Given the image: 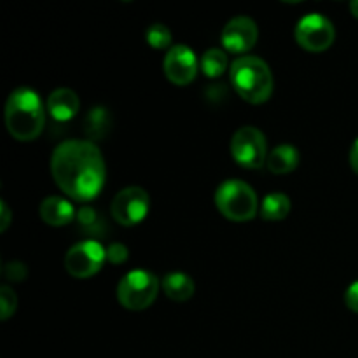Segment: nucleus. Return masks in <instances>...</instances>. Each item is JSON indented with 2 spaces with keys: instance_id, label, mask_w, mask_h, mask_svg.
I'll return each mask as SVG.
<instances>
[{
  "instance_id": "11",
  "label": "nucleus",
  "mask_w": 358,
  "mask_h": 358,
  "mask_svg": "<svg viewBox=\"0 0 358 358\" xmlns=\"http://www.w3.org/2000/svg\"><path fill=\"white\" fill-rule=\"evenodd\" d=\"M259 38V28L248 16H236L224 27L220 42L224 49L233 55H245L255 45Z\"/></svg>"
},
{
  "instance_id": "4",
  "label": "nucleus",
  "mask_w": 358,
  "mask_h": 358,
  "mask_svg": "<svg viewBox=\"0 0 358 358\" xmlns=\"http://www.w3.org/2000/svg\"><path fill=\"white\" fill-rule=\"evenodd\" d=\"M215 206L220 215L233 222H248L257 215L259 199L254 189L243 180H224L215 191Z\"/></svg>"
},
{
  "instance_id": "27",
  "label": "nucleus",
  "mask_w": 358,
  "mask_h": 358,
  "mask_svg": "<svg viewBox=\"0 0 358 358\" xmlns=\"http://www.w3.org/2000/svg\"><path fill=\"white\" fill-rule=\"evenodd\" d=\"M350 10H352L353 16H355L358 20V0H353V2L350 3Z\"/></svg>"
},
{
  "instance_id": "20",
  "label": "nucleus",
  "mask_w": 358,
  "mask_h": 358,
  "mask_svg": "<svg viewBox=\"0 0 358 358\" xmlns=\"http://www.w3.org/2000/svg\"><path fill=\"white\" fill-rule=\"evenodd\" d=\"M171 31L170 28L164 27L161 23H154L147 28L145 31V41L150 48L154 49H168V48H173L171 45Z\"/></svg>"
},
{
  "instance_id": "26",
  "label": "nucleus",
  "mask_w": 358,
  "mask_h": 358,
  "mask_svg": "<svg viewBox=\"0 0 358 358\" xmlns=\"http://www.w3.org/2000/svg\"><path fill=\"white\" fill-rule=\"evenodd\" d=\"M350 166L358 175V138L353 142L352 149H350Z\"/></svg>"
},
{
  "instance_id": "8",
  "label": "nucleus",
  "mask_w": 358,
  "mask_h": 358,
  "mask_svg": "<svg viewBox=\"0 0 358 358\" xmlns=\"http://www.w3.org/2000/svg\"><path fill=\"white\" fill-rule=\"evenodd\" d=\"M296 42L310 52L327 51L336 41V28L325 16L318 13H311L301 17L294 30Z\"/></svg>"
},
{
  "instance_id": "7",
  "label": "nucleus",
  "mask_w": 358,
  "mask_h": 358,
  "mask_svg": "<svg viewBox=\"0 0 358 358\" xmlns=\"http://www.w3.org/2000/svg\"><path fill=\"white\" fill-rule=\"evenodd\" d=\"M107 261V248L98 240H84L69 248L65 255V269L77 280H86L101 271Z\"/></svg>"
},
{
  "instance_id": "19",
  "label": "nucleus",
  "mask_w": 358,
  "mask_h": 358,
  "mask_svg": "<svg viewBox=\"0 0 358 358\" xmlns=\"http://www.w3.org/2000/svg\"><path fill=\"white\" fill-rule=\"evenodd\" d=\"M201 70L210 79H217L227 70V55L222 49H208L201 58Z\"/></svg>"
},
{
  "instance_id": "6",
  "label": "nucleus",
  "mask_w": 358,
  "mask_h": 358,
  "mask_svg": "<svg viewBox=\"0 0 358 358\" xmlns=\"http://www.w3.org/2000/svg\"><path fill=\"white\" fill-rule=\"evenodd\" d=\"M231 156L245 170H259L268 161V142L261 129L243 126L231 138Z\"/></svg>"
},
{
  "instance_id": "25",
  "label": "nucleus",
  "mask_w": 358,
  "mask_h": 358,
  "mask_svg": "<svg viewBox=\"0 0 358 358\" xmlns=\"http://www.w3.org/2000/svg\"><path fill=\"white\" fill-rule=\"evenodd\" d=\"M10 219H13V213H10L9 206H7V203L0 201V231H7V227L10 226Z\"/></svg>"
},
{
  "instance_id": "14",
  "label": "nucleus",
  "mask_w": 358,
  "mask_h": 358,
  "mask_svg": "<svg viewBox=\"0 0 358 358\" xmlns=\"http://www.w3.org/2000/svg\"><path fill=\"white\" fill-rule=\"evenodd\" d=\"M112 124H114V119L110 112L105 107H94L84 117V135L90 142L94 143L98 140H103L112 131Z\"/></svg>"
},
{
  "instance_id": "16",
  "label": "nucleus",
  "mask_w": 358,
  "mask_h": 358,
  "mask_svg": "<svg viewBox=\"0 0 358 358\" xmlns=\"http://www.w3.org/2000/svg\"><path fill=\"white\" fill-rule=\"evenodd\" d=\"M266 166L275 175L292 173L299 166V150L294 145H278L269 152Z\"/></svg>"
},
{
  "instance_id": "9",
  "label": "nucleus",
  "mask_w": 358,
  "mask_h": 358,
  "mask_svg": "<svg viewBox=\"0 0 358 358\" xmlns=\"http://www.w3.org/2000/svg\"><path fill=\"white\" fill-rule=\"evenodd\" d=\"M150 198L145 189L142 187H126L114 196L110 205L112 219L124 227L138 226L143 222L149 213Z\"/></svg>"
},
{
  "instance_id": "1",
  "label": "nucleus",
  "mask_w": 358,
  "mask_h": 358,
  "mask_svg": "<svg viewBox=\"0 0 358 358\" xmlns=\"http://www.w3.org/2000/svg\"><path fill=\"white\" fill-rule=\"evenodd\" d=\"M51 175L59 191L70 199L87 203L96 199L107 178L103 156L90 140H65L51 156Z\"/></svg>"
},
{
  "instance_id": "2",
  "label": "nucleus",
  "mask_w": 358,
  "mask_h": 358,
  "mask_svg": "<svg viewBox=\"0 0 358 358\" xmlns=\"http://www.w3.org/2000/svg\"><path fill=\"white\" fill-rule=\"evenodd\" d=\"M45 107L30 87H17L6 103V128L17 142H31L44 129Z\"/></svg>"
},
{
  "instance_id": "24",
  "label": "nucleus",
  "mask_w": 358,
  "mask_h": 358,
  "mask_svg": "<svg viewBox=\"0 0 358 358\" xmlns=\"http://www.w3.org/2000/svg\"><path fill=\"white\" fill-rule=\"evenodd\" d=\"M345 303H346V306H348L350 311L358 313V282H353L352 285L346 289Z\"/></svg>"
},
{
  "instance_id": "13",
  "label": "nucleus",
  "mask_w": 358,
  "mask_h": 358,
  "mask_svg": "<svg viewBox=\"0 0 358 358\" xmlns=\"http://www.w3.org/2000/svg\"><path fill=\"white\" fill-rule=\"evenodd\" d=\"M41 219L51 227H65L76 220L77 212L72 206V203L59 196H48L41 203Z\"/></svg>"
},
{
  "instance_id": "21",
  "label": "nucleus",
  "mask_w": 358,
  "mask_h": 358,
  "mask_svg": "<svg viewBox=\"0 0 358 358\" xmlns=\"http://www.w3.org/2000/svg\"><path fill=\"white\" fill-rule=\"evenodd\" d=\"M16 308L17 297L14 290L7 285L0 287V318H2V322L9 320L16 313Z\"/></svg>"
},
{
  "instance_id": "22",
  "label": "nucleus",
  "mask_w": 358,
  "mask_h": 358,
  "mask_svg": "<svg viewBox=\"0 0 358 358\" xmlns=\"http://www.w3.org/2000/svg\"><path fill=\"white\" fill-rule=\"evenodd\" d=\"M129 254H128V248L124 247L122 243H112L110 247L107 248V261L112 262V264L119 266V264H124L128 261Z\"/></svg>"
},
{
  "instance_id": "3",
  "label": "nucleus",
  "mask_w": 358,
  "mask_h": 358,
  "mask_svg": "<svg viewBox=\"0 0 358 358\" xmlns=\"http://www.w3.org/2000/svg\"><path fill=\"white\" fill-rule=\"evenodd\" d=\"M229 79L240 98L252 105L266 103L275 87L269 65L257 56H240L234 59L231 63Z\"/></svg>"
},
{
  "instance_id": "15",
  "label": "nucleus",
  "mask_w": 358,
  "mask_h": 358,
  "mask_svg": "<svg viewBox=\"0 0 358 358\" xmlns=\"http://www.w3.org/2000/svg\"><path fill=\"white\" fill-rule=\"evenodd\" d=\"M161 289L166 294L168 299L175 301V303H185L194 296V282L189 275L180 271H173L166 275L161 282Z\"/></svg>"
},
{
  "instance_id": "17",
  "label": "nucleus",
  "mask_w": 358,
  "mask_h": 358,
  "mask_svg": "<svg viewBox=\"0 0 358 358\" xmlns=\"http://www.w3.org/2000/svg\"><path fill=\"white\" fill-rule=\"evenodd\" d=\"M290 208H292V203H290L289 196L283 194V192H271V194L266 196L261 203V217L269 222H278L289 217Z\"/></svg>"
},
{
  "instance_id": "12",
  "label": "nucleus",
  "mask_w": 358,
  "mask_h": 358,
  "mask_svg": "<svg viewBox=\"0 0 358 358\" xmlns=\"http://www.w3.org/2000/svg\"><path fill=\"white\" fill-rule=\"evenodd\" d=\"M79 96L76 94V91L69 90V87L55 90L48 96V101H45V110L51 115L52 121L56 122H66L73 119L77 112H79Z\"/></svg>"
},
{
  "instance_id": "23",
  "label": "nucleus",
  "mask_w": 358,
  "mask_h": 358,
  "mask_svg": "<svg viewBox=\"0 0 358 358\" xmlns=\"http://www.w3.org/2000/svg\"><path fill=\"white\" fill-rule=\"evenodd\" d=\"M27 275L28 269L24 268V264H21V262H9V264L3 266V276H6L9 282H23Z\"/></svg>"
},
{
  "instance_id": "5",
  "label": "nucleus",
  "mask_w": 358,
  "mask_h": 358,
  "mask_svg": "<svg viewBox=\"0 0 358 358\" xmlns=\"http://www.w3.org/2000/svg\"><path fill=\"white\" fill-rule=\"evenodd\" d=\"M159 289V278L154 273L145 269H133L119 282L117 301L124 310L143 311L152 306Z\"/></svg>"
},
{
  "instance_id": "18",
  "label": "nucleus",
  "mask_w": 358,
  "mask_h": 358,
  "mask_svg": "<svg viewBox=\"0 0 358 358\" xmlns=\"http://www.w3.org/2000/svg\"><path fill=\"white\" fill-rule=\"evenodd\" d=\"M77 224H79L80 231L84 234L91 238H103L107 236L108 227H107V220L103 219L100 212H96L94 208H80L77 212L76 217Z\"/></svg>"
},
{
  "instance_id": "10",
  "label": "nucleus",
  "mask_w": 358,
  "mask_h": 358,
  "mask_svg": "<svg viewBox=\"0 0 358 358\" xmlns=\"http://www.w3.org/2000/svg\"><path fill=\"white\" fill-rule=\"evenodd\" d=\"M166 79L175 86H189L196 79L199 70L198 58L194 51L185 44H177L168 49L163 62Z\"/></svg>"
}]
</instances>
